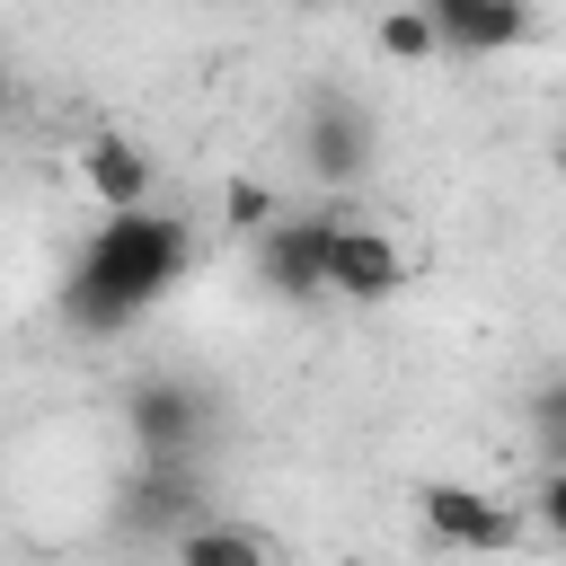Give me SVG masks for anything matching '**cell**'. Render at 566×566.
<instances>
[{
    "instance_id": "1",
    "label": "cell",
    "mask_w": 566,
    "mask_h": 566,
    "mask_svg": "<svg viewBox=\"0 0 566 566\" xmlns=\"http://www.w3.org/2000/svg\"><path fill=\"white\" fill-rule=\"evenodd\" d=\"M195 265V221L142 203V212H106L88 230V248L71 256V283H62V318L80 336H115L133 327L150 301H168Z\"/></svg>"
},
{
    "instance_id": "2",
    "label": "cell",
    "mask_w": 566,
    "mask_h": 566,
    "mask_svg": "<svg viewBox=\"0 0 566 566\" xmlns=\"http://www.w3.org/2000/svg\"><path fill=\"white\" fill-rule=\"evenodd\" d=\"M203 424H212V407H203V389H195L186 371H142V380L124 389L133 460H195V451H203Z\"/></svg>"
},
{
    "instance_id": "3",
    "label": "cell",
    "mask_w": 566,
    "mask_h": 566,
    "mask_svg": "<svg viewBox=\"0 0 566 566\" xmlns=\"http://www.w3.org/2000/svg\"><path fill=\"white\" fill-rule=\"evenodd\" d=\"M416 522H424V539L451 548V557H504V548L522 539L513 504H495V495L469 486V478H424V486H416Z\"/></svg>"
},
{
    "instance_id": "4",
    "label": "cell",
    "mask_w": 566,
    "mask_h": 566,
    "mask_svg": "<svg viewBox=\"0 0 566 566\" xmlns=\"http://www.w3.org/2000/svg\"><path fill=\"white\" fill-rule=\"evenodd\" d=\"M327 292H336V301H363V310L398 301V292H407V248H398L389 230L354 221L345 203H327Z\"/></svg>"
},
{
    "instance_id": "5",
    "label": "cell",
    "mask_w": 566,
    "mask_h": 566,
    "mask_svg": "<svg viewBox=\"0 0 566 566\" xmlns=\"http://www.w3.org/2000/svg\"><path fill=\"white\" fill-rule=\"evenodd\" d=\"M71 177H80V195H88L97 212H142V203H159V168H150V150H142L124 124L80 133V142H71Z\"/></svg>"
},
{
    "instance_id": "6",
    "label": "cell",
    "mask_w": 566,
    "mask_h": 566,
    "mask_svg": "<svg viewBox=\"0 0 566 566\" xmlns=\"http://www.w3.org/2000/svg\"><path fill=\"white\" fill-rule=\"evenodd\" d=\"M301 159H310V177L318 186H363V168H371V115L345 97V88H318L310 97V115H301Z\"/></svg>"
},
{
    "instance_id": "7",
    "label": "cell",
    "mask_w": 566,
    "mask_h": 566,
    "mask_svg": "<svg viewBox=\"0 0 566 566\" xmlns=\"http://www.w3.org/2000/svg\"><path fill=\"white\" fill-rule=\"evenodd\" d=\"M256 274L283 301H327V212H274L256 230Z\"/></svg>"
},
{
    "instance_id": "8",
    "label": "cell",
    "mask_w": 566,
    "mask_h": 566,
    "mask_svg": "<svg viewBox=\"0 0 566 566\" xmlns=\"http://www.w3.org/2000/svg\"><path fill=\"white\" fill-rule=\"evenodd\" d=\"M115 513H124V531H186L195 522V460H133Z\"/></svg>"
},
{
    "instance_id": "9",
    "label": "cell",
    "mask_w": 566,
    "mask_h": 566,
    "mask_svg": "<svg viewBox=\"0 0 566 566\" xmlns=\"http://www.w3.org/2000/svg\"><path fill=\"white\" fill-rule=\"evenodd\" d=\"M531 0H460L451 18H442V53H513V44H531Z\"/></svg>"
},
{
    "instance_id": "10",
    "label": "cell",
    "mask_w": 566,
    "mask_h": 566,
    "mask_svg": "<svg viewBox=\"0 0 566 566\" xmlns=\"http://www.w3.org/2000/svg\"><path fill=\"white\" fill-rule=\"evenodd\" d=\"M177 566H274V539L248 531V522H221V513H195L177 531Z\"/></svg>"
},
{
    "instance_id": "11",
    "label": "cell",
    "mask_w": 566,
    "mask_h": 566,
    "mask_svg": "<svg viewBox=\"0 0 566 566\" xmlns=\"http://www.w3.org/2000/svg\"><path fill=\"white\" fill-rule=\"evenodd\" d=\"M371 53L398 62V71H424V62H442V18H433L424 0H389V9L371 18Z\"/></svg>"
},
{
    "instance_id": "12",
    "label": "cell",
    "mask_w": 566,
    "mask_h": 566,
    "mask_svg": "<svg viewBox=\"0 0 566 566\" xmlns=\"http://www.w3.org/2000/svg\"><path fill=\"white\" fill-rule=\"evenodd\" d=\"M522 424H531L539 460H566V363L531 380V398H522Z\"/></svg>"
},
{
    "instance_id": "13",
    "label": "cell",
    "mask_w": 566,
    "mask_h": 566,
    "mask_svg": "<svg viewBox=\"0 0 566 566\" xmlns=\"http://www.w3.org/2000/svg\"><path fill=\"white\" fill-rule=\"evenodd\" d=\"M274 212H283V203H274V186H265V177H221V230L256 239Z\"/></svg>"
},
{
    "instance_id": "14",
    "label": "cell",
    "mask_w": 566,
    "mask_h": 566,
    "mask_svg": "<svg viewBox=\"0 0 566 566\" xmlns=\"http://www.w3.org/2000/svg\"><path fill=\"white\" fill-rule=\"evenodd\" d=\"M531 513H539V531H548V539H566V460H548V469H539Z\"/></svg>"
},
{
    "instance_id": "15",
    "label": "cell",
    "mask_w": 566,
    "mask_h": 566,
    "mask_svg": "<svg viewBox=\"0 0 566 566\" xmlns=\"http://www.w3.org/2000/svg\"><path fill=\"white\" fill-rule=\"evenodd\" d=\"M9 97H18V71H9V53H0V106H9Z\"/></svg>"
},
{
    "instance_id": "16",
    "label": "cell",
    "mask_w": 566,
    "mask_h": 566,
    "mask_svg": "<svg viewBox=\"0 0 566 566\" xmlns=\"http://www.w3.org/2000/svg\"><path fill=\"white\" fill-rule=\"evenodd\" d=\"M424 9H433V18H451V9H460V0H424Z\"/></svg>"
}]
</instances>
